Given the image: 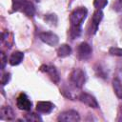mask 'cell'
Returning <instances> with one entry per match:
<instances>
[{
    "label": "cell",
    "mask_w": 122,
    "mask_h": 122,
    "mask_svg": "<svg viewBox=\"0 0 122 122\" xmlns=\"http://www.w3.org/2000/svg\"><path fill=\"white\" fill-rule=\"evenodd\" d=\"M7 61H8V59H7L6 55H5V53L4 52H1V70H4L5 69V66L7 64Z\"/></svg>",
    "instance_id": "22"
},
{
    "label": "cell",
    "mask_w": 122,
    "mask_h": 122,
    "mask_svg": "<svg viewBox=\"0 0 122 122\" xmlns=\"http://www.w3.org/2000/svg\"><path fill=\"white\" fill-rule=\"evenodd\" d=\"M16 106L23 111H30L31 109L32 103L30 98L25 93H20L16 99Z\"/></svg>",
    "instance_id": "7"
},
{
    "label": "cell",
    "mask_w": 122,
    "mask_h": 122,
    "mask_svg": "<svg viewBox=\"0 0 122 122\" xmlns=\"http://www.w3.org/2000/svg\"><path fill=\"white\" fill-rule=\"evenodd\" d=\"M53 108L54 105L49 101H39L36 104V110L41 113H50L53 110Z\"/></svg>",
    "instance_id": "9"
},
{
    "label": "cell",
    "mask_w": 122,
    "mask_h": 122,
    "mask_svg": "<svg viewBox=\"0 0 122 122\" xmlns=\"http://www.w3.org/2000/svg\"><path fill=\"white\" fill-rule=\"evenodd\" d=\"M108 4V0H93V6L96 10H102Z\"/></svg>",
    "instance_id": "18"
},
{
    "label": "cell",
    "mask_w": 122,
    "mask_h": 122,
    "mask_svg": "<svg viewBox=\"0 0 122 122\" xmlns=\"http://www.w3.org/2000/svg\"><path fill=\"white\" fill-rule=\"evenodd\" d=\"M103 18V12L101 10H96L94 12H93V15H92V30H93V33L96 32L97 30V28L101 22Z\"/></svg>",
    "instance_id": "10"
},
{
    "label": "cell",
    "mask_w": 122,
    "mask_h": 122,
    "mask_svg": "<svg viewBox=\"0 0 122 122\" xmlns=\"http://www.w3.org/2000/svg\"><path fill=\"white\" fill-rule=\"evenodd\" d=\"M26 3H27V0H12L13 10H22Z\"/></svg>",
    "instance_id": "16"
},
{
    "label": "cell",
    "mask_w": 122,
    "mask_h": 122,
    "mask_svg": "<svg viewBox=\"0 0 122 122\" xmlns=\"http://www.w3.org/2000/svg\"><path fill=\"white\" fill-rule=\"evenodd\" d=\"M23 58H24V53L22 51H16L11 53V55L10 56L9 62H10V64L11 66H17L22 62Z\"/></svg>",
    "instance_id": "12"
},
{
    "label": "cell",
    "mask_w": 122,
    "mask_h": 122,
    "mask_svg": "<svg viewBox=\"0 0 122 122\" xmlns=\"http://www.w3.org/2000/svg\"><path fill=\"white\" fill-rule=\"evenodd\" d=\"M25 119L27 120V121H30V122H35V121H42V118L38 115V114H36V113H34V112H30V113H27L26 115H25Z\"/></svg>",
    "instance_id": "17"
},
{
    "label": "cell",
    "mask_w": 122,
    "mask_h": 122,
    "mask_svg": "<svg viewBox=\"0 0 122 122\" xmlns=\"http://www.w3.org/2000/svg\"><path fill=\"white\" fill-rule=\"evenodd\" d=\"M113 10L116 11H121L122 10V0H116L115 3L113 4Z\"/></svg>",
    "instance_id": "21"
},
{
    "label": "cell",
    "mask_w": 122,
    "mask_h": 122,
    "mask_svg": "<svg viewBox=\"0 0 122 122\" xmlns=\"http://www.w3.org/2000/svg\"><path fill=\"white\" fill-rule=\"evenodd\" d=\"M35 1H39V0H35Z\"/></svg>",
    "instance_id": "25"
},
{
    "label": "cell",
    "mask_w": 122,
    "mask_h": 122,
    "mask_svg": "<svg viewBox=\"0 0 122 122\" xmlns=\"http://www.w3.org/2000/svg\"><path fill=\"white\" fill-rule=\"evenodd\" d=\"M112 88L116 96L122 99V82L118 78H113L112 80Z\"/></svg>",
    "instance_id": "14"
},
{
    "label": "cell",
    "mask_w": 122,
    "mask_h": 122,
    "mask_svg": "<svg viewBox=\"0 0 122 122\" xmlns=\"http://www.w3.org/2000/svg\"><path fill=\"white\" fill-rule=\"evenodd\" d=\"M39 38L41 39V41H43L44 43H46L51 47L57 45L59 42L58 36L51 31H43V32L39 33Z\"/></svg>",
    "instance_id": "4"
},
{
    "label": "cell",
    "mask_w": 122,
    "mask_h": 122,
    "mask_svg": "<svg viewBox=\"0 0 122 122\" xmlns=\"http://www.w3.org/2000/svg\"><path fill=\"white\" fill-rule=\"evenodd\" d=\"M22 11H23L28 17H32V16L34 15V13H35V9H34L33 4H32L31 2H30V1H27V3H26V5L24 6Z\"/></svg>",
    "instance_id": "15"
},
{
    "label": "cell",
    "mask_w": 122,
    "mask_h": 122,
    "mask_svg": "<svg viewBox=\"0 0 122 122\" xmlns=\"http://www.w3.org/2000/svg\"><path fill=\"white\" fill-rule=\"evenodd\" d=\"M40 70L44 72H46L50 78L54 82V83H58L59 80H60V76H59V72L58 71L56 70V68L52 65H43Z\"/></svg>",
    "instance_id": "6"
},
{
    "label": "cell",
    "mask_w": 122,
    "mask_h": 122,
    "mask_svg": "<svg viewBox=\"0 0 122 122\" xmlns=\"http://www.w3.org/2000/svg\"><path fill=\"white\" fill-rule=\"evenodd\" d=\"M88 14V10L85 7H79L76 8L70 16V22H71V36L72 39L78 37L81 33V26L84 20L86 19Z\"/></svg>",
    "instance_id": "1"
},
{
    "label": "cell",
    "mask_w": 122,
    "mask_h": 122,
    "mask_svg": "<svg viewBox=\"0 0 122 122\" xmlns=\"http://www.w3.org/2000/svg\"><path fill=\"white\" fill-rule=\"evenodd\" d=\"M70 81H71V84H72L74 88H78V89L82 88L86 82L85 71L79 68L73 69L70 74Z\"/></svg>",
    "instance_id": "2"
},
{
    "label": "cell",
    "mask_w": 122,
    "mask_h": 122,
    "mask_svg": "<svg viewBox=\"0 0 122 122\" xmlns=\"http://www.w3.org/2000/svg\"><path fill=\"white\" fill-rule=\"evenodd\" d=\"M0 117L1 119H6V120H12L15 116L13 110L10 106H4L0 110Z\"/></svg>",
    "instance_id": "11"
},
{
    "label": "cell",
    "mask_w": 122,
    "mask_h": 122,
    "mask_svg": "<svg viewBox=\"0 0 122 122\" xmlns=\"http://www.w3.org/2000/svg\"><path fill=\"white\" fill-rule=\"evenodd\" d=\"M120 28L122 29V18H121V20H120Z\"/></svg>",
    "instance_id": "23"
},
{
    "label": "cell",
    "mask_w": 122,
    "mask_h": 122,
    "mask_svg": "<svg viewBox=\"0 0 122 122\" xmlns=\"http://www.w3.org/2000/svg\"><path fill=\"white\" fill-rule=\"evenodd\" d=\"M10 74L9 72L4 73V74L2 75V77H1V84H2V86L8 84V82L10 81Z\"/></svg>",
    "instance_id": "20"
},
{
    "label": "cell",
    "mask_w": 122,
    "mask_h": 122,
    "mask_svg": "<svg viewBox=\"0 0 122 122\" xmlns=\"http://www.w3.org/2000/svg\"><path fill=\"white\" fill-rule=\"evenodd\" d=\"M92 50L91 46L86 42H82L77 48V53L80 59H83V60L89 59L92 55Z\"/></svg>",
    "instance_id": "8"
},
{
    "label": "cell",
    "mask_w": 122,
    "mask_h": 122,
    "mask_svg": "<svg viewBox=\"0 0 122 122\" xmlns=\"http://www.w3.org/2000/svg\"><path fill=\"white\" fill-rule=\"evenodd\" d=\"M71 53V48L67 44H62L57 49V55L59 57H67Z\"/></svg>",
    "instance_id": "13"
},
{
    "label": "cell",
    "mask_w": 122,
    "mask_h": 122,
    "mask_svg": "<svg viewBox=\"0 0 122 122\" xmlns=\"http://www.w3.org/2000/svg\"><path fill=\"white\" fill-rule=\"evenodd\" d=\"M57 120L62 121V122H76L80 120V116L76 111L69 110V111L62 112L58 115Z\"/></svg>",
    "instance_id": "3"
},
{
    "label": "cell",
    "mask_w": 122,
    "mask_h": 122,
    "mask_svg": "<svg viewBox=\"0 0 122 122\" xmlns=\"http://www.w3.org/2000/svg\"><path fill=\"white\" fill-rule=\"evenodd\" d=\"M120 112H121V113H122V105H121V107H120Z\"/></svg>",
    "instance_id": "24"
},
{
    "label": "cell",
    "mask_w": 122,
    "mask_h": 122,
    "mask_svg": "<svg viewBox=\"0 0 122 122\" xmlns=\"http://www.w3.org/2000/svg\"><path fill=\"white\" fill-rule=\"evenodd\" d=\"M78 99L84 103L85 105L89 106L90 108H92V109H96L98 108V102L97 100L95 99L94 96H92V94L90 93H87V92H81L78 96Z\"/></svg>",
    "instance_id": "5"
},
{
    "label": "cell",
    "mask_w": 122,
    "mask_h": 122,
    "mask_svg": "<svg viewBox=\"0 0 122 122\" xmlns=\"http://www.w3.org/2000/svg\"><path fill=\"white\" fill-rule=\"evenodd\" d=\"M109 52H110L112 55H114V56H122V49H121V48L112 47V48H110Z\"/></svg>",
    "instance_id": "19"
}]
</instances>
